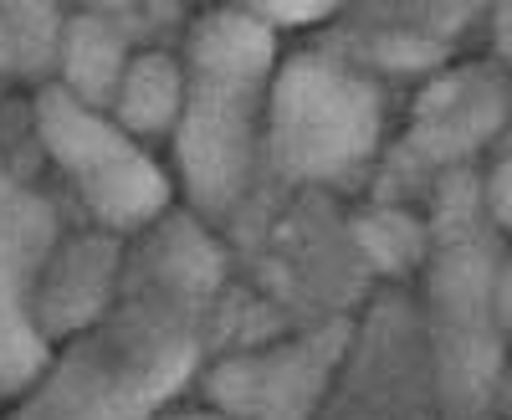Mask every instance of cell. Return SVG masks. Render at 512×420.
<instances>
[{"mask_svg":"<svg viewBox=\"0 0 512 420\" xmlns=\"http://www.w3.org/2000/svg\"><path fill=\"white\" fill-rule=\"evenodd\" d=\"M41 118H47V139L82 175V185H88V195L98 200L103 216H113V221H144L149 210H159L164 180L149 170L139 154H128V144L113 129H103L98 118L72 108L67 98H47Z\"/></svg>","mask_w":512,"mask_h":420,"instance_id":"3957f363","label":"cell"},{"mask_svg":"<svg viewBox=\"0 0 512 420\" xmlns=\"http://www.w3.org/2000/svg\"><path fill=\"white\" fill-rule=\"evenodd\" d=\"M113 41L93 26H82L77 41H72V77H77V88H88V93H103L108 88V77H113Z\"/></svg>","mask_w":512,"mask_h":420,"instance_id":"8992f818","label":"cell"},{"mask_svg":"<svg viewBox=\"0 0 512 420\" xmlns=\"http://www.w3.org/2000/svg\"><path fill=\"white\" fill-rule=\"evenodd\" d=\"M123 113H128V123H139V129H159V123L175 113V67L159 62V57L139 62L134 77H128Z\"/></svg>","mask_w":512,"mask_h":420,"instance_id":"5b68a950","label":"cell"},{"mask_svg":"<svg viewBox=\"0 0 512 420\" xmlns=\"http://www.w3.org/2000/svg\"><path fill=\"white\" fill-rule=\"evenodd\" d=\"M374 139V98L328 67H292L277 93V149L292 170L328 175L354 164Z\"/></svg>","mask_w":512,"mask_h":420,"instance_id":"7a4b0ae2","label":"cell"},{"mask_svg":"<svg viewBox=\"0 0 512 420\" xmlns=\"http://www.w3.org/2000/svg\"><path fill=\"white\" fill-rule=\"evenodd\" d=\"M41 359V344L36 333L26 328L21 318V303H16V277L0 257V380H26Z\"/></svg>","mask_w":512,"mask_h":420,"instance_id":"277c9868","label":"cell"},{"mask_svg":"<svg viewBox=\"0 0 512 420\" xmlns=\"http://www.w3.org/2000/svg\"><path fill=\"white\" fill-rule=\"evenodd\" d=\"M497 210H502V216L512 221V164H507V170L497 175Z\"/></svg>","mask_w":512,"mask_h":420,"instance_id":"52a82bcc","label":"cell"},{"mask_svg":"<svg viewBox=\"0 0 512 420\" xmlns=\"http://www.w3.org/2000/svg\"><path fill=\"white\" fill-rule=\"evenodd\" d=\"M267 31L246 16H221L200 36V88L185 118V175L205 200H226L241 175L246 149V98L267 67Z\"/></svg>","mask_w":512,"mask_h":420,"instance_id":"6da1fadb","label":"cell"}]
</instances>
